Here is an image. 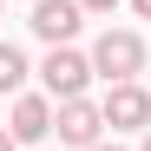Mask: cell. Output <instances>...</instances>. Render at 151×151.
<instances>
[{
    "label": "cell",
    "mask_w": 151,
    "mask_h": 151,
    "mask_svg": "<svg viewBox=\"0 0 151 151\" xmlns=\"http://www.w3.org/2000/svg\"><path fill=\"white\" fill-rule=\"evenodd\" d=\"M92 72H99L105 86L138 79V72H145V40L125 33V27H105V33H99V46H92Z\"/></svg>",
    "instance_id": "1"
},
{
    "label": "cell",
    "mask_w": 151,
    "mask_h": 151,
    "mask_svg": "<svg viewBox=\"0 0 151 151\" xmlns=\"http://www.w3.org/2000/svg\"><path fill=\"white\" fill-rule=\"evenodd\" d=\"M40 79H46V92L59 99H86V79H92V53H72V46H53L46 53V66H40Z\"/></svg>",
    "instance_id": "2"
},
{
    "label": "cell",
    "mask_w": 151,
    "mask_h": 151,
    "mask_svg": "<svg viewBox=\"0 0 151 151\" xmlns=\"http://www.w3.org/2000/svg\"><path fill=\"white\" fill-rule=\"evenodd\" d=\"M53 132H59V145L92 151V145H99V132H105V105H92V99H66L59 118H53Z\"/></svg>",
    "instance_id": "3"
},
{
    "label": "cell",
    "mask_w": 151,
    "mask_h": 151,
    "mask_svg": "<svg viewBox=\"0 0 151 151\" xmlns=\"http://www.w3.org/2000/svg\"><path fill=\"white\" fill-rule=\"evenodd\" d=\"M105 125H112V132H151V92L138 79L112 86L105 92Z\"/></svg>",
    "instance_id": "4"
},
{
    "label": "cell",
    "mask_w": 151,
    "mask_h": 151,
    "mask_svg": "<svg viewBox=\"0 0 151 151\" xmlns=\"http://www.w3.org/2000/svg\"><path fill=\"white\" fill-rule=\"evenodd\" d=\"M79 20H86V7H79V0H33V20H27V27H33L46 46H72Z\"/></svg>",
    "instance_id": "5"
},
{
    "label": "cell",
    "mask_w": 151,
    "mask_h": 151,
    "mask_svg": "<svg viewBox=\"0 0 151 151\" xmlns=\"http://www.w3.org/2000/svg\"><path fill=\"white\" fill-rule=\"evenodd\" d=\"M53 118H59V112L46 105L40 92H20V99H13V118H7V132H13L20 145H40L46 132H53Z\"/></svg>",
    "instance_id": "6"
},
{
    "label": "cell",
    "mask_w": 151,
    "mask_h": 151,
    "mask_svg": "<svg viewBox=\"0 0 151 151\" xmlns=\"http://www.w3.org/2000/svg\"><path fill=\"white\" fill-rule=\"evenodd\" d=\"M20 79H27V53L20 46H0V92H20Z\"/></svg>",
    "instance_id": "7"
},
{
    "label": "cell",
    "mask_w": 151,
    "mask_h": 151,
    "mask_svg": "<svg viewBox=\"0 0 151 151\" xmlns=\"http://www.w3.org/2000/svg\"><path fill=\"white\" fill-rule=\"evenodd\" d=\"M79 7H86V13H112L118 0H79Z\"/></svg>",
    "instance_id": "8"
},
{
    "label": "cell",
    "mask_w": 151,
    "mask_h": 151,
    "mask_svg": "<svg viewBox=\"0 0 151 151\" xmlns=\"http://www.w3.org/2000/svg\"><path fill=\"white\" fill-rule=\"evenodd\" d=\"M13 145H20V138H13V132H7V125H0V151H13Z\"/></svg>",
    "instance_id": "9"
},
{
    "label": "cell",
    "mask_w": 151,
    "mask_h": 151,
    "mask_svg": "<svg viewBox=\"0 0 151 151\" xmlns=\"http://www.w3.org/2000/svg\"><path fill=\"white\" fill-rule=\"evenodd\" d=\"M132 7H138V13H145V20H151V0H132Z\"/></svg>",
    "instance_id": "10"
},
{
    "label": "cell",
    "mask_w": 151,
    "mask_h": 151,
    "mask_svg": "<svg viewBox=\"0 0 151 151\" xmlns=\"http://www.w3.org/2000/svg\"><path fill=\"white\" fill-rule=\"evenodd\" d=\"M92 151H118V145H92Z\"/></svg>",
    "instance_id": "11"
},
{
    "label": "cell",
    "mask_w": 151,
    "mask_h": 151,
    "mask_svg": "<svg viewBox=\"0 0 151 151\" xmlns=\"http://www.w3.org/2000/svg\"><path fill=\"white\" fill-rule=\"evenodd\" d=\"M145 151H151V132H145Z\"/></svg>",
    "instance_id": "12"
},
{
    "label": "cell",
    "mask_w": 151,
    "mask_h": 151,
    "mask_svg": "<svg viewBox=\"0 0 151 151\" xmlns=\"http://www.w3.org/2000/svg\"><path fill=\"white\" fill-rule=\"evenodd\" d=\"M0 7H7V0H0Z\"/></svg>",
    "instance_id": "13"
}]
</instances>
